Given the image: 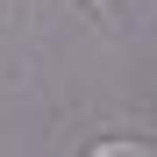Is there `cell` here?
Returning <instances> with one entry per match:
<instances>
[{
	"mask_svg": "<svg viewBox=\"0 0 157 157\" xmlns=\"http://www.w3.org/2000/svg\"><path fill=\"white\" fill-rule=\"evenodd\" d=\"M86 7H93V21H114V7H107V0H86Z\"/></svg>",
	"mask_w": 157,
	"mask_h": 157,
	"instance_id": "cell-2",
	"label": "cell"
},
{
	"mask_svg": "<svg viewBox=\"0 0 157 157\" xmlns=\"http://www.w3.org/2000/svg\"><path fill=\"white\" fill-rule=\"evenodd\" d=\"M86 157H157V136H100Z\"/></svg>",
	"mask_w": 157,
	"mask_h": 157,
	"instance_id": "cell-1",
	"label": "cell"
}]
</instances>
